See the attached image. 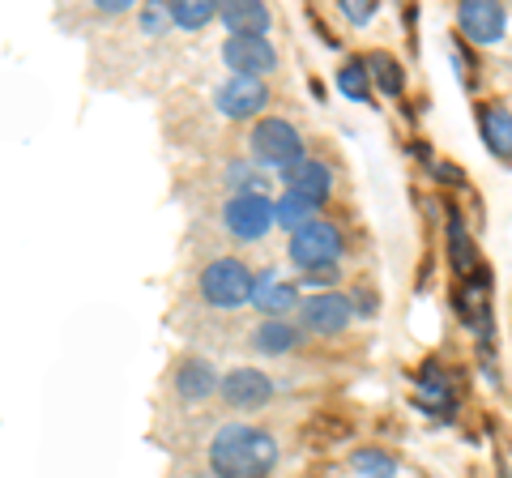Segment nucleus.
<instances>
[{"label": "nucleus", "instance_id": "f257e3e1", "mask_svg": "<svg viewBox=\"0 0 512 478\" xmlns=\"http://www.w3.org/2000/svg\"><path fill=\"white\" fill-rule=\"evenodd\" d=\"M278 466V444L274 436L256 432L248 423L218 427L210 440V470L214 478H269Z\"/></svg>", "mask_w": 512, "mask_h": 478}, {"label": "nucleus", "instance_id": "f03ea898", "mask_svg": "<svg viewBox=\"0 0 512 478\" xmlns=\"http://www.w3.org/2000/svg\"><path fill=\"white\" fill-rule=\"evenodd\" d=\"M248 150H252V163H265V167H278V171H291L303 163V137L291 120H278L269 116L252 129L248 137Z\"/></svg>", "mask_w": 512, "mask_h": 478}, {"label": "nucleus", "instance_id": "7ed1b4c3", "mask_svg": "<svg viewBox=\"0 0 512 478\" xmlns=\"http://www.w3.org/2000/svg\"><path fill=\"white\" fill-rule=\"evenodd\" d=\"M252 291H256V278L244 261L235 257H218L201 269V295L210 299L214 308H239V304H252Z\"/></svg>", "mask_w": 512, "mask_h": 478}, {"label": "nucleus", "instance_id": "20e7f679", "mask_svg": "<svg viewBox=\"0 0 512 478\" xmlns=\"http://www.w3.org/2000/svg\"><path fill=\"white\" fill-rule=\"evenodd\" d=\"M342 231L333 227V222H325V218H316V222H308L303 231H295L291 235V261L299 265V269H333L338 265V257H342Z\"/></svg>", "mask_w": 512, "mask_h": 478}, {"label": "nucleus", "instance_id": "39448f33", "mask_svg": "<svg viewBox=\"0 0 512 478\" xmlns=\"http://www.w3.org/2000/svg\"><path fill=\"white\" fill-rule=\"evenodd\" d=\"M222 222H227V231L235 239H248V244H256V239H261L278 222V201H269L265 193L231 197L227 205H222Z\"/></svg>", "mask_w": 512, "mask_h": 478}, {"label": "nucleus", "instance_id": "423d86ee", "mask_svg": "<svg viewBox=\"0 0 512 478\" xmlns=\"http://www.w3.org/2000/svg\"><path fill=\"white\" fill-rule=\"evenodd\" d=\"M299 321H303V329H308V333L333 338V333H342L350 321H355V299H346V295H338V291L312 295V299H303Z\"/></svg>", "mask_w": 512, "mask_h": 478}, {"label": "nucleus", "instance_id": "0eeeda50", "mask_svg": "<svg viewBox=\"0 0 512 478\" xmlns=\"http://www.w3.org/2000/svg\"><path fill=\"white\" fill-rule=\"evenodd\" d=\"M222 60H227V69L235 77H261V73H274L278 65V52L274 43H269L265 35H231L227 43H222Z\"/></svg>", "mask_w": 512, "mask_h": 478}, {"label": "nucleus", "instance_id": "6e6552de", "mask_svg": "<svg viewBox=\"0 0 512 478\" xmlns=\"http://www.w3.org/2000/svg\"><path fill=\"white\" fill-rule=\"evenodd\" d=\"M265 103H269V90L261 77H231V82L218 90V111L227 120H252Z\"/></svg>", "mask_w": 512, "mask_h": 478}, {"label": "nucleus", "instance_id": "1a4fd4ad", "mask_svg": "<svg viewBox=\"0 0 512 478\" xmlns=\"http://www.w3.org/2000/svg\"><path fill=\"white\" fill-rule=\"evenodd\" d=\"M222 397H227L235 410H256L274 397V380L256 368H235L222 376Z\"/></svg>", "mask_w": 512, "mask_h": 478}, {"label": "nucleus", "instance_id": "9d476101", "mask_svg": "<svg viewBox=\"0 0 512 478\" xmlns=\"http://www.w3.org/2000/svg\"><path fill=\"white\" fill-rule=\"evenodd\" d=\"M457 26L466 30L470 43H500L504 35V5H491V0H466L457 9Z\"/></svg>", "mask_w": 512, "mask_h": 478}, {"label": "nucleus", "instance_id": "9b49d317", "mask_svg": "<svg viewBox=\"0 0 512 478\" xmlns=\"http://www.w3.org/2000/svg\"><path fill=\"white\" fill-rule=\"evenodd\" d=\"M252 304H256V312H265L269 321H282V312H295V308H303V304H299L295 282H286L282 274H274V269H265V274H256Z\"/></svg>", "mask_w": 512, "mask_h": 478}, {"label": "nucleus", "instance_id": "f8f14e48", "mask_svg": "<svg viewBox=\"0 0 512 478\" xmlns=\"http://www.w3.org/2000/svg\"><path fill=\"white\" fill-rule=\"evenodd\" d=\"M457 308H461V321H466L483 342H491V304H487V274H483V269L461 282Z\"/></svg>", "mask_w": 512, "mask_h": 478}, {"label": "nucleus", "instance_id": "ddd939ff", "mask_svg": "<svg viewBox=\"0 0 512 478\" xmlns=\"http://www.w3.org/2000/svg\"><path fill=\"white\" fill-rule=\"evenodd\" d=\"M218 389H222V376L205 359H184L180 372H175V393H180L184 402H205V397Z\"/></svg>", "mask_w": 512, "mask_h": 478}, {"label": "nucleus", "instance_id": "4468645a", "mask_svg": "<svg viewBox=\"0 0 512 478\" xmlns=\"http://www.w3.org/2000/svg\"><path fill=\"white\" fill-rule=\"evenodd\" d=\"M282 180H286V193H299V197H308V201H325L329 197V188H333V175L325 163H312V158H303L299 167L291 171H282Z\"/></svg>", "mask_w": 512, "mask_h": 478}, {"label": "nucleus", "instance_id": "2eb2a0df", "mask_svg": "<svg viewBox=\"0 0 512 478\" xmlns=\"http://www.w3.org/2000/svg\"><path fill=\"white\" fill-rule=\"evenodd\" d=\"M218 18L222 26L231 30V35H265L269 30V9L265 5H256V0H231V5H222L218 9Z\"/></svg>", "mask_w": 512, "mask_h": 478}, {"label": "nucleus", "instance_id": "dca6fc26", "mask_svg": "<svg viewBox=\"0 0 512 478\" xmlns=\"http://www.w3.org/2000/svg\"><path fill=\"white\" fill-rule=\"evenodd\" d=\"M299 342H303V333L291 321H265L252 333V346L261 350V355H286V350H295Z\"/></svg>", "mask_w": 512, "mask_h": 478}, {"label": "nucleus", "instance_id": "f3484780", "mask_svg": "<svg viewBox=\"0 0 512 478\" xmlns=\"http://www.w3.org/2000/svg\"><path fill=\"white\" fill-rule=\"evenodd\" d=\"M483 137H487V150L512 158V111L504 107H483Z\"/></svg>", "mask_w": 512, "mask_h": 478}, {"label": "nucleus", "instance_id": "a211bd4d", "mask_svg": "<svg viewBox=\"0 0 512 478\" xmlns=\"http://www.w3.org/2000/svg\"><path fill=\"white\" fill-rule=\"evenodd\" d=\"M218 9H222V5H214V0H175V5H167L171 22L180 26V30H201V26H210V22L218 18Z\"/></svg>", "mask_w": 512, "mask_h": 478}, {"label": "nucleus", "instance_id": "6ab92c4d", "mask_svg": "<svg viewBox=\"0 0 512 478\" xmlns=\"http://www.w3.org/2000/svg\"><path fill=\"white\" fill-rule=\"evenodd\" d=\"M367 73H372V82L384 90V94H402V86H406V73H402V65L389 56V52H372L367 56Z\"/></svg>", "mask_w": 512, "mask_h": 478}, {"label": "nucleus", "instance_id": "aec40b11", "mask_svg": "<svg viewBox=\"0 0 512 478\" xmlns=\"http://www.w3.org/2000/svg\"><path fill=\"white\" fill-rule=\"evenodd\" d=\"M308 222H316V201H308V197H299V193H286V197H278V227H286V231H303Z\"/></svg>", "mask_w": 512, "mask_h": 478}, {"label": "nucleus", "instance_id": "412c9836", "mask_svg": "<svg viewBox=\"0 0 512 478\" xmlns=\"http://www.w3.org/2000/svg\"><path fill=\"white\" fill-rule=\"evenodd\" d=\"M338 90L350 103H367L372 99V73H367V60H350L338 69Z\"/></svg>", "mask_w": 512, "mask_h": 478}, {"label": "nucleus", "instance_id": "4be33fe9", "mask_svg": "<svg viewBox=\"0 0 512 478\" xmlns=\"http://www.w3.org/2000/svg\"><path fill=\"white\" fill-rule=\"evenodd\" d=\"M350 466H355L363 478H397V461L380 449H355L350 453Z\"/></svg>", "mask_w": 512, "mask_h": 478}, {"label": "nucleus", "instance_id": "5701e85b", "mask_svg": "<svg viewBox=\"0 0 512 478\" xmlns=\"http://www.w3.org/2000/svg\"><path fill=\"white\" fill-rule=\"evenodd\" d=\"M448 239H453V261H457L461 274H466V278L478 274L483 265H478V252H474V244H470V235L457 227V218H453V227H448Z\"/></svg>", "mask_w": 512, "mask_h": 478}, {"label": "nucleus", "instance_id": "b1692460", "mask_svg": "<svg viewBox=\"0 0 512 478\" xmlns=\"http://www.w3.org/2000/svg\"><path fill=\"white\" fill-rule=\"evenodd\" d=\"M227 184L235 188V197H252V193H261V175H256L248 163H231V167H227Z\"/></svg>", "mask_w": 512, "mask_h": 478}, {"label": "nucleus", "instance_id": "393cba45", "mask_svg": "<svg viewBox=\"0 0 512 478\" xmlns=\"http://www.w3.org/2000/svg\"><path fill=\"white\" fill-rule=\"evenodd\" d=\"M342 13H346V22H372V13H376V0H342Z\"/></svg>", "mask_w": 512, "mask_h": 478}, {"label": "nucleus", "instance_id": "a878e982", "mask_svg": "<svg viewBox=\"0 0 512 478\" xmlns=\"http://www.w3.org/2000/svg\"><path fill=\"white\" fill-rule=\"evenodd\" d=\"M167 18H171V13H163V9H146V13H141V26H146L150 35H158V30L167 26Z\"/></svg>", "mask_w": 512, "mask_h": 478}, {"label": "nucleus", "instance_id": "bb28decb", "mask_svg": "<svg viewBox=\"0 0 512 478\" xmlns=\"http://www.w3.org/2000/svg\"><path fill=\"white\" fill-rule=\"evenodd\" d=\"M303 282H308V286H333V282H338V269H312Z\"/></svg>", "mask_w": 512, "mask_h": 478}, {"label": "nucleus", "instance_id": "cd10ccee", "mask_svg": "<svg viewBox=\"0 0 512 478\" xmlns=\"http://www.w3.org/2000/svg\"><path fill=\"white\" fill-rule=\"evenodd\" d=\"M94 5H99L103 13H124V9H128V0H94Z\"/></svg>", "mask_w": 512, "mask_h": 478}]
</instances>
